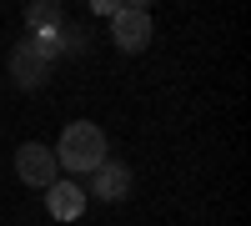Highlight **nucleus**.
Segmentation results:
<instances>
[{"label":"nucleus","mask_w":251,"mask_h":226,"mask_svg":"<svg viewBox=\"0 0 251 226\" xmlns=\"http://www.w3.org/2000/svg\"><path fill=\"white\" fill-rule=\"evenodd\" d=\"M46 211L55 221H75L86 211V191H80L75 181H55V186H46Z\"/></svg>","instance_id":"nucleus-5"},{"label":"nucleus","mask_w":251,"mask_h":226,"mask_svg":"<svg viewBox=\"0 0 251 226\" xmlns=\"http://www.w3.org/2000/svg\"><path fill=\"white\" fill-rule=\"evenodd\" d=\"M10 75H15V86L20 91H35V86H46V75H50V60L40 55L30 40H20V46L10 50Z\"/></svg>","instance_id":"nucleus-4"},{"label":"nucleus","mask_w":251,"mask_h":226,"mask_svg":"<svg viewBox=\"0 0 251 226\" xmlns=\"http://www.w3.org/2000/svg\"><path fill=\"white\" fill-rule=\"evenodd\" d=\"M25 25H30V35H50V30L66 25V15H60V5L40 0V5H30V10H25Z\"/></svg>","instance_id":"nucleus-7"},{"label":"nucleus","mask_w":251,"mask_h":226,"mask_svg":"<svg viewBox=\"0 0 251 226\" xmlns=\"http://www.w3.org/2000/svg\"><path fill=\"white\" fill-rule=\"evenodd\" d=\"M15 171H20V181H25V186H35V191H46V186H55V181H60L55 151L40 146V141H25V146L15 151Z\"/></svg>","instance_id":"nucleus-2"},{"label":"nucleus","mask_w":251,"mask_h":226,"mask_svg":"<svg viewBox=\"0 0 251 226\" xmlns=\"http://www.w3.org/2000/svg\"><path fill=\"white\" fill-rule=\"evenodd\" d=\"M111 40L126 55H136V50L151 46V15H146V5H121L111 15Z\"/></svg>","instance_id":"nucleus-3"},{"label":"nucleus","mask_w":251,"mask_h":226,"mask_svg":"<svg viewBox=\"0 0 251 226\" xmlns=\"http://www.w3.org/2000/svg\"><path fill=\"white\" fill-rule=\"evenodd\" d=\"M50 151H55V166H66V171H96L106 161V131L96 121H71L60 131V146Z\"/></svg>","instance_id":"nucleus-1"},{"label":"nucleus","mask_w":251,"mask_h":226,"mask_svg":"<svg viewBox=\"0 0 251 226\" xmlns=\"http://www.w3.org/2000/svg\"><path fill=\"white\" fill-rule=\"evenodd\" d=\"M91 191H96L100 201H126V196H131V171H126L121 161H100Z\"/></svg>","instance_id":"nucleus-6"}]
</instances>
